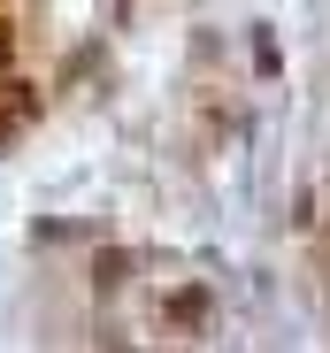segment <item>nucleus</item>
<instances>
[{"label": "nucleus", "mask_w": 330, "mask_h": 353, "mask_svg": "<svg viewBox=\"0 0 330 353\" xmlns=\"http://www.w3.org/2000/svg\"><path fill=\"white\" fill-rule=\"evenodd\" d=\"M8 54H16V31H8V16H0V62H8Z\"/></svg>", "instance_id": "7ed1b4c3"}, {"label": "nucleus", "mask_w": 330, "mask_h": 353, "mask_svg": "<svg viewBox=\"0 0 330 353\" xmlns=\"http://www.w3.org/2000/svg\"><path fill=\"white\" fill-rule=\"evenodd\" d=\"M123 276H131V254H100L92 261V284H123Z\"/></svg>", "instance_id": "f03ea898"}, {"label": "nucleus", "mask_w": 330, "mask_h": 353, "mask_svg": "<svg viewBox=\"0 0 330 353\" xmlns=\"http://www.w3.org/2000/svg\"><path fill=\"white\" fill-rule=\"evenodd\" d=\"M215 315V292L207 284H185V292H169V323H185V330H200Z\"/></svg>", "instance_id": "f257e3e1"}, {"label": "nucleus", "mask_w": 330, "mask_h": 353, "mask_svg": "<svg viewBox=\"0 0 330 353\" xmlns=\"http://www.w3.org/2000/svg\"><path fill=\"white\" fill-rule=\"evenodd\" d=\"M0 139H8V115H0Z\"/></svg>", "instance_id": "20e7f679"}]
</instances>
